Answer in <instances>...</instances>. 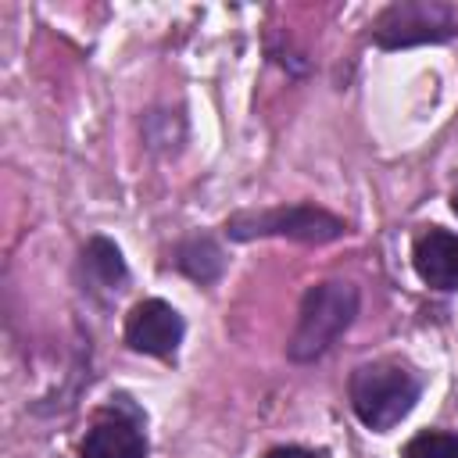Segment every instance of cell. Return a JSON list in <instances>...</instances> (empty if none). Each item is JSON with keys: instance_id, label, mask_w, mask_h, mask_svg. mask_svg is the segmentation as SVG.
<instances>
[{"instance_id": "9", "label": "cell", "mask_w": 458, "mask_h": 458, "mask_svg": "<svg viewBox=\"0 0 458 458\" xmlns=\"http://www.w3.org/2000/svg\"><path fill=\"white\" fill-rule=\"evenodd\" d=\"M404 458H458V433H419L404 444Z\"/></svg>"}, {"instance_id": "1", "label": "cell", "mask_w": 458, "mask_h": 458, "mask_svg": "<svg viewBox=\"0 0 458 458\" xmlns=\"http://www.w3.org/2000/svg\"><path fill=\"white\" fill-rule=\"evenodd\" d=\"M354 308H358V293L351 283L329 279V283L311 286L297 311V326L290 336V358L311 361V358L326 354L333 347V340L351 326Z\"/></svg>"}, {"instance_id": "3", "label": "cell", "mask_w": 458, "mask_h": 458, "mask_svg": "<svg viewBox=\"0 0 458 458\" xmlns=\"http://www.w3.org/2000/svg\"><path fill=\"white\" fill-rule=\"evenodd\" d=\"M344 233V222L322 208L311 204H290V208H268V211H243L229 218V236L254 240V236H286L301 243H326Z\"/></svg>"}, {"instance_id": "8", "label": "cell", "mask_w": 458, "mask_h": 458, "mask_svg": "<svg viewBox=\"0 0 458 458\" xmlns=\"http://www.w3.org/2000/svg\"><path fill=\"white\" fill-rule=\"evenodd\" d=\"M82 258H86V268H89V276H93L97 283L114 286V283L125 279V265H122V254H118L114 243H107V240H93V243L86 247Z\"/></svg>"}, {"instance_id": "4", "label": "cell", "mask_w": 458, "mask_h": 458, "mask_svg": "<svg viewBox=\"0 0 458 458\" xmlns=\"http://www.w3.org/2000/svg\"><path fill=\"white\" fill-rule=\"evenodd\" d=\"M458 32V21L451 14V7L433 4V0H401L390 4L376 25L372 36L379 47L397 50V47H415V43H440L451 39Z\"/></svg>"}, {"instance_id": "11", "label": "cell", "mask_w": 458, "mask_h": 458, "mask_svg": "<svg viewBox=\"0 0 458 458\" xmlns=\"http://www.w3.org/2000/svg\"><path fill=\"white\" fill-rule=\"evenodd\" d=\"M451 208H454V215H458V193H454V197H451Z\"/></svg>"}, {"instance_id": "6", "label": "cell", "mask_w": 458, "mask_h": 458, "mask_svg": "<svg viewBox=\"0 0 458 458\" xmlns=\"http://www.w3.org/2000/svg\"><path fill=\"white\" fill-rule=\"evenodd\" d=\"M415 272L433 290H458V236L444 229H429L415 240L411 250Z\"/></svg>"}, {"instance_id": "7", "label": "cell", "mask_w": 458, "mask_h": 458, "mask_svg": "<svg viewBox=\"0 0 458 458\" xmlns=\"http://www.w3.org/2000/svg\"><path fill=\"white\" fill-rule=\"evenodd\" d=\"M143 454H147L143 433L118 415L100 419L82 440V458H143Z\"/></svg>"}, {"instance_id": "5", "label": "cell", "mask_w": 458, "mask_h": 458, "mask_svg": "<svg viewBox=\"0 0 458 458\" xmlns=\"http://www.w3.org/2000/svg\"><path fill=\"white\" fill-rule=\"evenodd\" d=\"M182 340V318L165 301H140L125 318V344L132 351L168 358Z\"/></svg>"}, {"instance_id": "2", "label": "cell", "mask_w": 458, "mask_h": 458, "mask_svg": "<svg viewBox=\"0 0 458 458\" xmlns=\"http://www.w3.org/2000/svg\"><path fill=\"white\" fill-rule=\"evenodd\" d=\"M415 401H419V379L394 361H372L351 376V404L369 429L383 433L397 426Z\"/></svg>"}, {"instance_id": "10", "label": "cell", "mask_w": 458, "mask_h": 458, "mask_svg": "<svg viewBox=\"0 0 458 458\" xmlns=\"http://www.w3.org/2000/svg\"><path fill=\"white\" fill-rule=\"evenodd\" d=\"M265 458H318L315 451H304V447H272Z\"/></svg>"}]
</instances>
